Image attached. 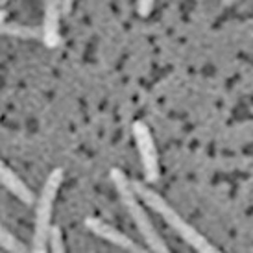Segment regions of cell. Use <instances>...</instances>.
I'll return each mask as SVG.
<instances>
[{"label": "cell", "mask_w": 253, "mask_h": 253, "mask_svg": "<svg viewBox=\"0 0 253 253\" xmlns=\"http://www.w3.org/2000/svg\"><path fill=\"white\" fill-rule=\"evenodd\" d=\"M131 183H133V189H135V192H137V196L142 200V204L148 205V207H150L152 211L157 212V214H161L163 220H165V222H167V224H169L170 227H172V229L187 242V244H190V246L194 248L196 252H200V253H218L220 252V250H218L214 244H211V242L205 239L198 229H194L187 220H183L181 214H177L176 209H174L165 198L159 196V194L154 192L152 189H148L142 181L133 179Z\"/></svg>", "instance_id": "obj_1"}, {"label": "cell", "mask_w": 253, "mask_h": 253, "mask_svg": "<svg viewBox=\"0 0 253 253\" xmlns=\"http://www.w3.org/2000/svg\"><path fill=\"white\" fill-rule=\"evenodd\" d=\"M111 179L115 183V189L119 192V198L122 205L126 207L127 214L131 216L133 224L137 225L139 233L142 235V239L146 242V246L150 252L155 253H169V246L163 240V237L157 233L155 225L152 224V220L148 218V212L144 211V207L141 205V198L137 196V192L133 189V183L127 179V176L120 169H111Z\"/></svg>", "instance_id": "obj_2"}, {"label": "cell", "mask_w": 253, "mask_h": 253, "mask_svg": "<svg viewBox=\"0 0 253 253\" xmlns=\"http://www.w3.org/2000/svg\"><path fill=\"white\" fill-rule=\"evenodd\" d=\"M61 183H63V170L54 169L42 185L36 209V227H34V240H32L34 253L48 252L46 248H48V235L52 227V207H54V200H56Z\"/></svg>", "instance_id": "obj_3"}, {"label": "cell", "mask_w": 253, "mask_h": 253, "mask_svg": "<svg viewBox=\"0 0 253 253\" xmlns=\"http://www.w3.org/2000/svg\"><path fill=\"white\" fill-rule=\"evenodd\" d=\"M133 139L135 144H137V150L141 154V163L146 183H155L159 179V174H161L159 155H157V148H155L152 131H150V127L142 120L133 122Z\"/></svg>", "instance_id": "obj_4"}, {"label": "cell", "mask_w": 253, "mask_h": 253, "mask_svg": "<svg viewBox=\"0 0 253 253\" xmlns=\"http://www.w3.org/2000/svg\"><path fill=\"white\" fill-rule=\"evenodd\" d=\"M84 224L92 235H96V237H100V239H104V240H107V242L115 244V246H119L120 250H126V252H133V253L148 252L146 248H142L141 244L133 242L127 235H124V233L119 231L117 227H113L111 224H107V222L100 220V218L87 216Z\"/></svg>", "instance_id": "obj_5"}, {"label": "cell", "mask_w": 253, "mask_h": 253, "mask_svg": "<svg viewBox=\"0 0 253 253\" xmlns=\"http://www.w3.org/2000/svg\"><path fill=\"white\" fill-rule=\"evenodd\" d=\"M44 6V21H42V42L48 48H56L61 42L59 34V15L63 13L61 9V0H42Z\"/></svg>", "instance_id": "obj_6"}, {"label": "cell", "mask_w": 253, "mask_h": 253, "mask_svg": "<svg viewBox=\"0 0 253 253\" xmlns=\"http://www.w3.org/2000/svg\"><path fill=\"white\" fill-rule=\"evenodd\" d=\"M0 179H2V185L6 187V190H9L19 202H22L24 205H34V202H36L34 192L30 190V187L22 181L21 177L15 174V170L7 167L6 163H2V167H0Z\"/></svg>", "instance_id": "obj_7"}, {"label": "cell", "mask_w": 253, "mask_h": 253, "mask_svg": "<svg viewBox=\"0 0 253 253\" xmlns=\"http://www.w3.org/2000/svg\"><path fill=\"white\" fill-rule=\"evenodd\" d=\"M0 32L4 36L19 37V39H41L42 41V26H26V24H19V22H7L2 21Z\"/></svg>", "instance_id": "obj_8"}, {"label": "cell", "mask_w": 253, "mask_h": 253, "mask_svg": "<svg viewBox=\"0 0 253 253\" xmlns=\"http://www.w3.org/2000/svg\"><path fill=\"white\" fill-rule=\"evenodd\" d=\"M0 246L4 248L6 252H11V253H26V252H32L26 244H22L19 239H15V235L7 231L6 227H2L0 229Z\"/></svg>", "instance_id": "obj_9"}, {"label": "cell", "mask_w": 253, "mask_h": 253, "mask_svg": "<svg viewBox=\"0 0 253 253\" xmlns=\"http://www.w3.org/2000/svg\"><path fill=\"white\" fill-rule=\"evenodd\" d=\"M48 248L54 253H63L65 252V242H63V233L59 229V225H52L48 235Z\"/></svg>", "instance_id": "obj_10"}, {"label": "cell", "mask_w": 253, "mask_h": 253, "mask_svg": "<svg viewBox=\"0 0 253 253\" xmlns=\"http://www.w3.org/2000/svg\"><path fill=\"white\" fill-rule=\"evenodd\" d=\"M155 0H137V13L141 17H148V15L154 11Z\"/></svg>", "instance_id": "obj_11"}, {"label": "cell", "mask_w": 253, "mask_h": 253, "mask_svg": "<svg viewBox=\"0 0 253 253\" xmlns=\"http://www.w3.org/2000/svg\"><path fill=\"white\" fill-rule=\"evenodd\" d=\"M72 4H74V0H61V9H63V13H71L72 9Z\"/></svg>", "instance_id": "obj_12"}, {"label": "cell", "mask_w": 253, "mask_h": 253, "mask_svg": "<svg viewBox=\"0 0 253 253\" xmlns=\"http://www.w3.org/2000/svg\"><path fill=\"white\" fill-rule=\"evenodd\" d=\"M239 0H222V6H225V7H229V6H233V4H237Z\"/></svg>", "instance_id": "obj_13"}, {"label": "cell", "mask_w": 253, "mask_h": 253, "mask_svg": "<svg viewBox=\"0 0 253 253\" xmlns=\"http://www.w3.org/2000/svg\"><path fill=\"white\" fill-rule=\"evenodd\" d=\"M7 2H9V0H0V4H2V6H6Z\"/></svg>", "instance_id": "obj_14"}]
</instances>
